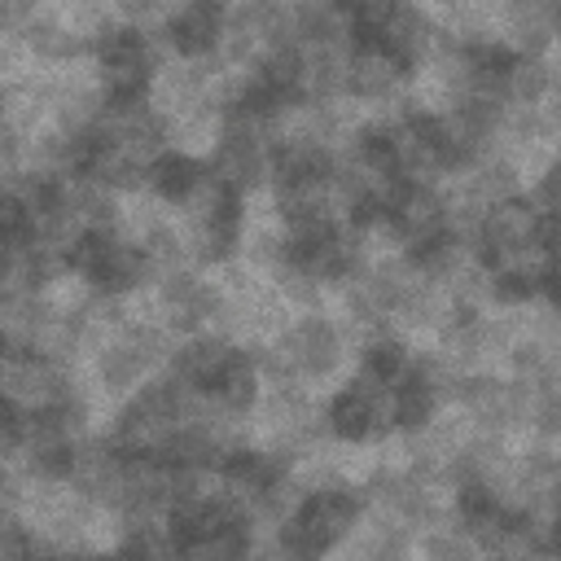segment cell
Masks as SVG:
<instances>
[{
  "instance_id": "cell-1",
  "label": "cell",
  "mask_w": 561,
  "mask_h": 561,
  "mask_svg": "<svg viewBox=\"0 0 561 561\" xmlns=\"http://www.w3.org/2000/svg\"><path fill=\"white\" fill-rule=\"evenodd\" d=\"M408 92V66L386 53L381 44H359L351 53V70H346V96L355 105H364V114L386 110L394 101H403Z\"/></svg>"
},
{
  "instance_id": "cell-2",
  "label": "cell",
  "mask_w": 561,
  "mask_h": 561,
  "mask_svg": "<svg viewBox=\"0 0 561 561\" xmlns=\"http://www.w3.org/2000/svg\"><path fill=\"white\" fill-rule=\"evenodd\" d=\"M359 513H364L359 491H329V495H307V504H302V513H298L294 522H298L307 548H311L316 557H324V552H333L342 539L355 535Z\"/></svg>"
},
{
  "instance_id": "cell-3",
  "label": "cell",
  "mask_w": 561,
  "mask_h": 561,
  "mask_svg": "<svg viewBox=\"0 0 561 561\" xmlns=\"http://www.w3.org/2000/svg\"><path fill=\"white\" fill-rule=\"evenodd\" d=\"M219 13L224 4H171V22L162 31L167 48L175 57H210L219 39Z\"/></svg>"
},
{
  "instance_id": "cell-4",
  "label": "cell",
  "mask_w": 561,
  "mask_h": 561,
  "mask_svg": "<svg viewBox=\"0 0 561 561\" xmlns=\"http://www.w3.org/2000/svg\"><path fill=\"white\" fill-rule=\"evenodd\" d=\"M224 145V114L219 110H193L167 123V153L206 167Z\"/></svg>"
},
{
  "instance_id": "cell-5",
  "label": "cell",
  "mask_w": 561,
  "mask_h": 561,
  "mask_svg": "<svg viewBox=\"0 0 561 561\" xmlns=\"http://www.w3.org/2000/svg\"><path fill=\"white\" fill-rule=\"evenodd\" d=\"M543 101H548L543 57H513V66H508V105H543Z\"/></svg>"
},
{
  "instance_id": "cell-6",
  "label": "cell",
  "mask_w": 561,
  "mask_h": 561,
  "mask_svg": "<svg viewBox=\"0 0 561 561\" xmlns=\"http://www.w3.org/2000/svg\"><path fill=\"white\" fill-rule=\"evenodd\" d=\"M35 70H39V66H35L31 48L22 44V35L0 31V96H4V92H13V88H22Z\"/></svg>"
},
{
  "instance_id": "cell-7",
  "label": "cell",
  "mask_w": 561,
  "mask_h": 561,
  "mask_svg": "<svg viewBox=\"0 0 561 561\" xmlns=\"http://www.w3.org/2000/svg\"><path fill=\"white\" fill-rule=\"evenodd\" d=\"M0 460H18V412L0 399Z\"/></svg>"
}]
</instances>
